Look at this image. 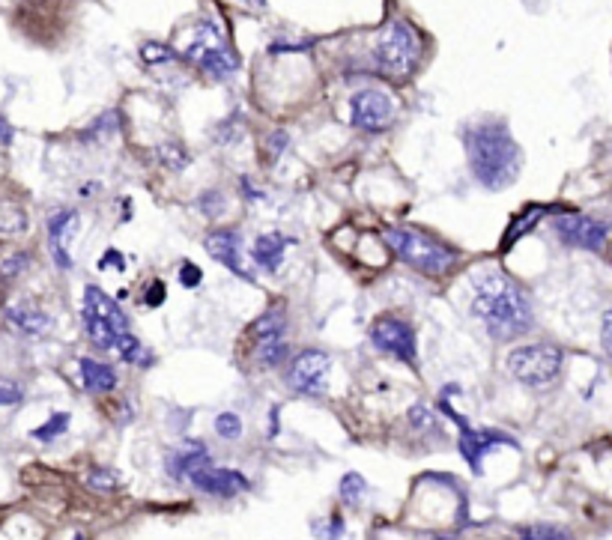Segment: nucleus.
Wrapping results in <instances>:
<instances>
[{
    "label": "nucleus",
    "mask_w": 612,
    "mask_h": 540,
    "mask_svg": "<svg viewBox=\"0 0 612 540\" xmlns=\"http://www.w3.org/2000/svg\"><path fill=\"white\" fill-rule=\"evenodd\" d=\"M141 60H144L147 66L171 63V60H174V51H171L168 45H162V42H147V45L141 48Z\"/></svg>",
    "instance_id": "a878e982"
},
{
    "label": "nucleus",
    "mask_w": 612,
    "mask_h": 540,
    "mask_svg": "<svg viewBox=\"0 0 612 540\" xmlns=\"http://www.w3.org/2000/svg\"><path fill=\"white\" fill-rule=\"evenodd\" d=\"M114 350L120 353V359H126V361L141 359V341H138V338H132L129 332H123V335L117 338Z\"/></svg>",
    "instance_id": "c85d7f7f"
},
{
    "label": "nucleus",
    "mask_w": 612,
    "mask_h": 540,
    "mask_svg": "<svg viewBox=\"0 0 612 540\" xmlns=\"http://www.w3.org/2000/svg\"><path fill=\"white\" fill-rule=\"evenodd\" d=\"M111 263H114V269H117V272H123V269H126L123 254H120V251H114V248H111V251H105V257H102V263H99V266L105 269V266H111Z\"/></svg>",
    "instance_id": "c9c22d12"
},
{
    "label": "nucleus",
    "mask_w": 612,
    "mask_h": 540,
    "mask_svg": "<svg viewBox=\"0 0 612 540\" xmlns=\"http://www.w3.org/2000/svg\"><path fill=\"white\" fill-rule=\"evenodd\" d=\"M78 370H81L84 388L93 391V394H105V391H114V388H117V373H114V367L105 364V361H96L87 356V359L78 361Z\"/></svg>",
    "instance_id": "f3484780"
},
{
    "label": "nucleus",
    "mask_w": 612,
    "mask_h": 540,
    "mask_svg": "<svg viewBox=\"0 0 612 540\" xmlns=\"http://www.w3.org/2000/svg\"><path fill=\"white\" fill-rule=\"evenodd\" d=\"M21 400H24V388L15 379L0 376V406H15Z\"/></svg>",
    "instance_id": "cd10ccee"
},
{
    "label": "nucleus",
    "mask_w": 612,
    "mask_h": 540,
    "mask_svg": "<svg viewBox=\"0 0 612 540\" xmlns=\"http://www.w3.org/2000/svg\"><path fill=\"white\" fill-rule=\"evenodd\" d=\"M514 445L508 436H502V433H493V430H469V427H463V436H460V451H463V457H466V463L475 469V472H481V457H484V451L490 448V445Z\"/></svg>",
    "instance_id": "2eb2a0df"
},
{
    "label": "nucleus",
    "mask_w": 612,
    "mask_h": 540,
    "mask_svg": "<svg viewBox=\"0 0 612 540\" xmlns=\"http://www.w3.org/2000/svg\"><path fill=\"white\" fill-rule=\"evenodd\" d=\"M371 344L395 359L407 361V364H415L418 359V350H415V332L412 326L386 314V317H377L374 326H371Z\"/></svg>",
    "instance_id": "1a4fd4ad"
},
{
    "label": "nucleus",
    "mask_w": 612,
    "mask_h": 540,
    "mask_svg": "<svg viewBox=\"0 0 612 540\" xmlns=\"http://www.w3.org/2000/svg\"><path fill=\"white\" fill-rule=\"evenodd\" d=\"M469 293V311L493 341L523 338L535 326V314L526 293L508 275L484 269L469 281Z\"/></svg>",
    "instance_id": "f257e3e1"
},
{
    "label": "nucleus",
    "mask_w": 612,
    "mask_h": 540,
    "mask_svg": "<svg viewBox=\"0 0 612 540\" xmlns=\"http://www.w3.org/2000/svg\"><path fill=\"white\" fill-rule=\"evenodd\" d=\"M344 535V520L335 514V517H329V520H317L314 523V538L317 540H338Z\"/></svg>",
    "instance_id": "bb28decb"
},
{
    "label": "nucleus",
    "mask_w": 612,
    "mask_h": 540,
    "mask_svg": "<svg viewBox=\"0 0 612 540\" xmlns=\"http://www.w3.org/2000/svg\"><path fill=\"white\" fill-rule=\"evenodd\" d=\"M395 120V99L386 90L365 87L350 99V123L359 132H383Z\"/></svg>",
    "instance_id": "6e6552de"
},
{
    "label": "nucleus",
    "mask_w": 612,
    "mask_h": 540,
    "mask_svg": "<svg viewBox=\"0 0 612 540\" xmlns=\"http://www.w3.org/2000/svg\"><path fill=\"white\" fill-rule=\"evenodd\" d=\"M165 293H168V290H165V284H162V281H153V284H150L147 305H150V308H159V305L165 302Z\"/></svg>",
    "instance_id": "f704fd0d"
},
{
    "label": "nucleus",
    "mask_w": 612,
    "mask_h": 540,
    "mask_svg": "<svg viewBox=\"0 0 612 540\" xmlns=\"http://www.w3.org/2000/svg\"><path fill=\"white\" fill-rule=\"evenodd\" d=\"M329 367H332V359H329L323 350H305V353H299L296 359L290 361V370H287L290 388L299 391V394H308V397L323 394Z\"/></svg>",
    "instance_id": "9d476101"
},
{
    "label": "nucleus",
    "mask_w": 612,
    "mask_h": 540,
    "mask_svg": "<svg viewBox=\"0 0 612 540\" xmlns=\"http://www.w3.org/2000/svg\"><path fill=\"white\" fill-rule=\"evenodd\" d=\"M520 540H571V535L559 526H526Z\"/></svg>",
    "instance_id": "393cba45"
},
{
    "label": "nucleus",
    "mask_w": 612,
    "mask_h": 540,
    "mask_svg": "<svg viewBox=\"0 0 612 540\" xmlns=\"http://www.w3.org/2000/svg\"><path fill=\"white\" fill-rule=\"evenodd\" d=\"M66 427H69V412H57V415H51L42 427H36L30 436L39 439V442H51V439H57L60 433H66Z\"/></svg>",
    "instance_id": "4be33fe9"
},
{
    "label": "nucleus",
    "mask_w": 612,
    "mask_h": 540,
    "mask_svg": "<svg viewBox=\"0 0 612 540\" xmlns=\"http://www.w3.org/2000/svg\"><path fill=\"white\" fill-rule=\"evenodd\" d=\"M201 281H204V275H201V269L195 266V263H183L180 266V284L183 287H201Z\"/></svg>",
    "instance_id": "473e14b6"
},
{
    "label": "nucleus",
    "mask_w": 612,
    "mask_h": 540,
    "mask_svg": "<svg viewBox=\"0 0 612 540\" xmlns=\"http://www.w3.org/2000/svg\"><path fill=\"white\" fill-rule=\"evenodd\" d=\"M215 433L221 439H239L242 436V418L236 412H221L215 418Z\"/></svg>",
    "instance_id": "b1692460"
},
{
    "label": "nucleus",
    "mask_w": 612,
    "mask_h": 540,
    "mask_svg": "<svg viewBox=\"0 0 612 540\" xmlns=\"http://www.w3.org/2000/svg\"><path fill=\"white\" fill-rule=\"evenodd\" d=\"M189 481L195 484V490L209 493V496H218V499H233L239 493L248 490V478L242 472H233V469H215L212 463H206L201 469H195L189 475Z\"/></svg>",
    "instance_id": "f8f14e48"
},
{
    "label": "nucleus",
    "mask_w": 612,
    "mask_h": 540,
    "mask_svg": "<svg viewBox=\"0 0 612 540\" xmlns=\"http://www.w3.org/2000/svg\"><path fill=\"white\" fill-rule=\"evenodd\" d=\"M383 236H386V245L392 248V254L421 275H445L460 260V254L454 248H448L445 242L433 239L430 233H421L407 224L386 227Z\"/></svg>",
    "instance_id": "7ed1b4c3"
},
{
    "label": "nucleus",
    "mask_w": 612,
    "mask_h": 540,
    "mask_svg": "<svg viewBox=\"0 0 612 540\" xmlns=\"http://www.w3.org/2000/svg\"><path fill=\"white\" fill-rule=\"evenodd\" d=\"M562 361H565V356L559 347L529 344V347H517L508 353V373L529 388H547L559 379Z\"/></svg>",
    "instance_id": "423d86ee"
},
{
    "label": "nucleus",
    "mask_w": 612,
    "mask_h": 540,
    "mask_svg": "<svg viewBox=\"0 0 612 540\" xmlns=\"http://www.w3.org/2000/svg\"><path fill=\"white\" fill-rule=\"evenodd\" d=\"M87 484H90L93 490H114V487H117V475H114V472H105V469H96V472L87 475Z\"/></svg>",
    "instance_id": "2f4dec72"
},
{
    "label": "nucleus",
    "mask_w": 612,
    "mask_h": 540,
    "mask_svg": "<svg viewBox=\"0 0 612 540\" xmlns=\"http://www.w3.org/2000/svg\"><path fill=\"white\" fill-rule=\"evenodd\" d=\"M269 147H272V159H278V153H284V147H287V132H275Z\"/></svg>",
    "instance_id": "58836bf2"
},
{
    "label": "nucleus",
    "mask_w": 612,
    "mask_h": 540,
    "mask_svg": "<svg viewBox=\"0 0 612 540\" xmlns=\"http://www.w3.org/2000/svg\"><path fill=\"white\" fill-rule=\"evenodd\" d=\"M365 493H368V484H365L362 475H356V472L344 475V481H341V499H344L347 505H359Z\"/></svg>",
    "instance_id": "5701e85b"
},
{
    "label": "nucleus",
    "mask_w": 612,
    "mask_h": 540,
    "mask_svg": "<svg viewBox=\"0 0 612 540\" xmlns=\"http://www.w3.org/2000/svg\"><path fill=\"white\" fill-rule=\"evenodd\" d=\"M254 356L263 367H281L287 356H290V341L287 338H263V341H254Z\"/></svg>",
    "instance_id": "412c9836"
},
{
    "label": "nucleus",
    "mask_w": 612,
    "mask_h": 540,
    "mask_svg": "<svg viewBox=\"0 0 612 540\" xmlns=\"http://www.w3.org/2000/svg\"><path fill=\"white\" fill-rule=\"evenodd\" d=\"M12 138H15V132H12V126H9V120L0 117V147L6 150V147L12 144Z\"/></svg>",
    "instance_id": "4c0bfd02"
},
{
    "label": "nucleus",
    "mask_w": 612,
    "mask_h": 540,
    "mask_svg": "<svg viewBox=\"0 0 612 540\" xmlns=\"http://www.w3.org/2000/svg\"><path fill=\"white\" fill-rule=\"evenodd\" d=\"M409 418H412V424H418V427H433V415H430L427 406H412Z\"/></svg>",
    "instance_id": "72a5a7b5"
},
{
    "label": "nucleus",
    "mask_w": 612,
    "mask_h": 540,
    "mask_svg": "<svg viewBox=\"0 0 612 540\" xmlns=\"http://www.w3.org/2000/svg\"><path fill=\"white\" fill-rule=\"evenodd\" d=\"M186 60H192L204 75H209V78H227L230 72H236V66H239V60L230 54V48L221 42V36H218V30L212 27V24H198V33H195V39L186 45Z\"/></svg>",
    "instance_id": "0eeeda50"
},
{
    "label": "nucleus",
    "mask_w": 612,
    "mask_h": 540,
    "mask_svg": "<svg viewBox=\"0 0 612 540\" xmlns=\"http://www.w3.org/2000/svg\"><path fill=\"white\" fill-rule=\"evenodd\" d=\"M78 227H81V215L75 209H57L48 218V248H51V257L57 260L60 269H72L69 245H72Z\"/></svg>",
    "instance_id": "ddd939ff"
},
{
    "label": "nucleus",
    "mask_w": 612,
    "mask_h": 540,
    "mask_svg": "<svg viewBox=\"0 0 612 540\" xmlns=\"http://www.w3.org/2000/svg\"><path fill=\"white\" fill-rule=\"evenodd\" d=\"M30 266V257L21 251V254H12V257H6V260H0V272L6 275V278H15V275H21L24 269Z\"/></svg>",
    "instance_id": "c756f323"
},
{
    "label": "nucleus",
    "mask_w": 612,
    "mask_h": 540,
    "mask_svg": "<svg viewBox=\"0 0 612 540\" xmlns=\"http://www.w3.org/2000/svg\"><path fill=\"white\" fill-rule=\"evenodd\" d=\"M6 317H9L12 326H18L27 335H45L51 329V317L45 311H39V308H30V305H12L6 311Z\"/></svg>",
    "instance_id": "6ab92c4d"
},
{
    "label": "nucleus",
    "mask_w": 612,
    "mask_h": 540,
    "mask_svg": "<svg viewBox=\"0 0 612 540\" xmlns=\"http://www.w3.org/2000/svg\"><path fill=\"white\" fill-rule=\"evenodd\" d=\"M206 463H212V460H209L204 445H201V442H186L180 451H174V454L168 457V472H171L174 478H189L195 469H201Z\"/></svg>",
    "instance_id": "a211bd4d"
},
{
    "label": "nucleus",
    "mask_w": 612,
    "mask_h": 540,
    "mask_svg": "<svg viewBox=\"0 0 612 540\" xmlns=\"http://www.w3.org/2000/svg\"><path fill=\"white\" fill-rule=\"evenodd\" d=\"M287 245H290L287 236H281V233H263V236H257L251 254H254V260H257L260 269H266V272H278Z\"/></svg>",
    "instance_id": "dca6fc26"
},
{
    "label": "nucleus",
    "mask_w": 612,
    "mask_h": 540,
    "mask_svg": "<svg viewBox=\"0 0 612 540\" xmlns=\"http://www.w3.org/2000/svg\"><path fill=\"white\" fill-rule=\"evenodd\" d=\"M469 171L487 191H502L514 185L523 168L520 144L502 123H481L466 132Z\"/></svg>",
    "instance_id": "f03ea898"
},
{
    "label": "nucleus",
    "mask_w": 612,
    "mask_h": 540,
    "mask_svg": "<svg viewBox=\"0 0 612 540\" xmlns=\"http://www.w3.org/2000/svg\"><path fill=\"white\" fill-rule=\"evenodd\" d=\"M198 206H201V212H204V215H209V218H218V215H221V209H224V197H221L218 191H204V194H201V200H198Z\"/></svg>",
    "instance_id": "7c9ffc66"
},
{
    "label": "nucleus",
    "mask_w": 612,
    "mask_h": 540,
    "mask_svg": "<svg viewBox=\"0 0 612 540\" xmlns=\"http://www.w3.org/2000/svg\"><path fill=\"white\" fill-rule=\"evenodd\" d=\"M601 338H604V350L612 356V308L604 314V326H601Z\"/></svg>",
    "instance_id": "e433bc0d"
},
{
    "label": "nucleus",
    "mask_w": 612,
    "mask_h": 540,
    "mask_svg": "<svg viewBox=\"0 0 612 540\" xmlns=\"http://www.w3.org/2000/svg\"><path fill=\"white\" fill-rule=\"evenodd\" d=\"M81 323H84V332H87L90 344L99 347V350H114L117 338L123 332H129V320L120 311V305L105 290H99L96 284H90L84 290Z\"/></svg>",
    "instance_id": "39448f33"
},
{
    "label": "nucleus",
    "mask_w": 612,
    "mask_h": 540,
    "mask_svg": "<svg viewBox=\"0 0 612 540\" xmlns=\"http://www.w3.org/2000/svg\"><path fill=\"white\" fill-rule=\"evenodd\" d=\"M251 338H254V341H263V338H287L284 308H269L263 317H257V323L251 326Z\"/></svg>",
    "instance_id": "aec40b11"
},
{
    "label": "nucleus",
    "mask_w": 612,
    "mask_h": 540,
    "mask_svg": "<svg viewBox=\"0 0 612 540\" xmlns=\"http://www.w3.org/2000/svg\"><path fill=\"white\" fill-rule=\"evenodd\" d=\"M206 254L212 260H218L224 269H230L233 275L251 281V272L245 269V260H242V248H239V236L233 230H212L206 236Z\"/></svg>",
    "instance_id": "4468645a"
},
{
    "label": "nucleus",
    "mask_w": 612,
    "mask_h": 540,
    "mask_svg": "<svg viewBox=\"0 0 612 540\" xmlns=\"http://www.w3.org/2000/svg\"><path fill=\"white\" fill-rule=\"evenodd\" d=\"M374 60L380 66L383 75L395 78V81H404L409 78L415 69H418V60H421V36L415 33V27L404 21V18H395L386 24V30L380 33L377 39V48H374Z\"/></svg>",
    "instance_id": "20e7f679"
},
{
    "label": "nucleus",
    "mask_w": 612,
    "mask_h": 540,
    "mask_svg": "<svg viewBox=\"0 0 612 540\" xmlns=\"http://www.w3.org/2000/svg\"><path fill=\"white\" fill-rule=\"evenodd\" d=\"M553 227H556L562 242H568L574 248H589V251H601L607 245V236H610L607 224L586 218V215H562L553 221Z\"/></svg>",
    "instance_id": "9b49d317"
}]
</instances>
